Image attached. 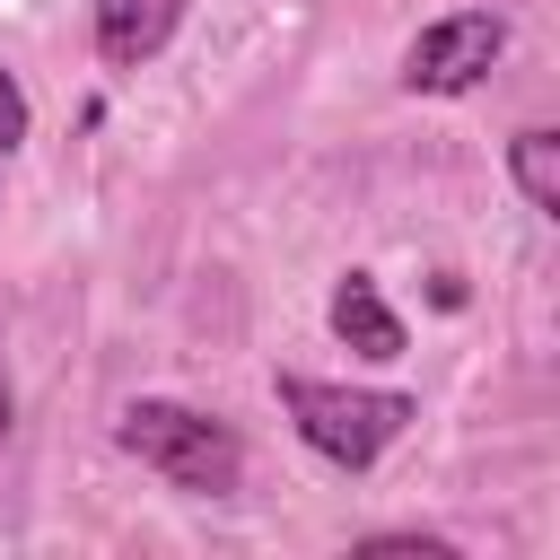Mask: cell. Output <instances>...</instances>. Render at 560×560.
Instances as JSON below:
<instances>
[{
    "instance_id": "6da1fadb",
    "label": "cell",
    "mask_w": 560,
    "mask_h": 560,
    "mask_svg": "<svg viewBox=\"0 0 560 560\" xmlns=\"http://www.w3.org/2000/svg\"><path fill=\"white\" fill-rule=\"evenodd\" d=\"M114 446H122V455H140L166 490H192V499H228V490H236V472H245L236 429H228V420H210V411H192V402H166V394L122 402Z\"/></svg>"
},
{
    "instance_id": "7a4b0ae2",
    "label": "cell",
    "mask_w": 560,
    "mask_h": 560,
    "mask_svg": "<svg viewBox=\"0 0 560 560\" xmlns=\"http://www.w3.org/2000/svg\"><path fill=\"white\" fill-rule=\"evenodd\" d=\"M271 394H280L289 429H298L324 464H341V472H368V464L402 438V420L420 411V402L394 394V385H324V376H271Z\"/></svg>"
},
{
    "instance_id": "3957f363",
    "label": "cell",
    "mask_w": 560,
    "mask_h": 560,
    "mask_svg": "<svg viewBox=\"0 0 560 560\" xmlns=\"http://www.w3.org/2000/svg\"><path fill=\"white\" fill-rule=\"evenodd\" d=\"M499 52H508V18H499V9H446V18H429V26L411 35L402 88H411V96H464V88L490 79Z\"/></svg>"
},
{
    "instance_id": "277c9868",
    "label": "cell",
    "mask_w": 560,
    "mask_h": 560,
    "mask_svg": "<svg viewBox=\"0 0 560 560\" xmlns=\"http://www.w3.org/2000/svg\"><path fill=\"white\" fill-rule=\"evenodd\" d=\"M175 26H184V0H96V52L114 70H140L149 52H166Z\"/></svg>"
},
{
    "instance_id": "5b68a950",
    "label": "cell",
    "mask_w": 560,
    "mask_h": 560,
    "mask_svg": "<svg viewBox=\"0 0 560 560\" xmlns=\"http://www.w3.org/2000/svg\"><path fill=\"white\" fill-rule=\"evenodd\" d=\"M332 332H341L359 359H402V315L385 306V289H376L368 271H341V289H332Z\"/></svg>"
},
{
    "instance_id": "8992f818",
    "label": "cell",
    "mask_w": 560,
    "mask_h": 560,
    "mask_svg": "<svg viewBox=\"0 0 560 560\" xmlns=\"http://www.w3.org/2000/svg\"><path fill=\"white\" fill-rule=\"evenodd\" d=\"M508 175H516V192H525L542 219L560 210V140H551L542 122H525V131L508 140Z\"/></svg>"
},
{
    "instance_id": "52a82bcc",
    "label": "cell",
    "mask_w": 560,
    "mask_h": 560,
    "mask_svg": "<svg viewBox=\"0 0 560 560\" xmlns=\"http://www.w3.org/2000/svg\"><path fill=\"white\" fill-rule=\"evenodd\" d=\"M26 122H35V114H26V88H18L9 70H0V158H9L18 140H26Z\"/></svg>"
},
{
    "instance_id": "ba28073f",
    "label": "cell",
    "mask_w": 560,
    "mask_h": 560,
    "mask_svg": "<svg viewBox=\"0 0 560 560\" xmlns=\"http://www.w3.org/2000/svg\"><path fill=\"white\" fill-rule=\"evenodd\" d=\"M9 420H18V394H9V359H0V446H9Z\"/></svg>"
}]
</instances>
